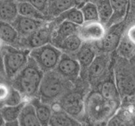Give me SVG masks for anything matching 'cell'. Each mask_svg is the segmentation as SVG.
I'll return each instance as SVG.
<instances>
[{"instance_id": "obj_2", "label": "cell", "mask_w": 135, "mask_h": 126, "mask_svg": "<svg viewBox=\"0 0 135 126\" xmlns=\"http://www.w3.org/2000/svg\"><path fill=\"white\" fill-rule=\"evenodd\" d=\"M44 72L36 63L30 57L27 64L11 80V85L18 89L25 99H30L38 97L41 82Z\"/></svg>"}, {"instance_id": "obj_12", "label": "cell", "mask_w": 135, "mask_h": 126, "mask_svg": "<svg viewBox=\"0 0 135 126\" xmlns=\"http://www.w3.org/2000/svg\"><path fill=\"white\" fill-rule=\"evenodd\" d=\"M107 28L100 21L84 22L79 26L77 34L84 42L97 43L105 35Z\"/></svg>"}, {"instance_id": "obj_13", "label": "cell", "mask_w": 135, "mask_h": 126, "mask_svg": "<svg viewBox=\"0 0 135 126\" xmlns=\"http://www.w3.org/2000/svg\"><path fill=\"white\" fill-rule=\"evenodd\" d=\"M97 89L106 99L120 104L121 97L117 88L115 80L113 68L104 80L99 83L97 85Z\"/></svg>"}, {"instance_id": "obj_3", "label": "cell", "mask_w": 135, "mask_h": 126, "mask_svg": "<svg viewBox=\"0 0 135 126\" xmlns=\"http://www.w3.org/2000/svg\"><path fill=\"white\" fill-rule=\"evenodd\" d=\"M72 82L55 70L46 72L41 82L38 97L43 102L52 104L72 89Z\"/></svg>"}, {"instance_id": "obj_33", "label": "cell", "mask_w": 135, "mask_h": 126, "mask_svg": "<svg viewBox=\"0 0 135 126\" xmlns=\"http://www.w3.org/2000/svg\"><path fill=\"white\" fill-rule=\"evenodd\" d=\"M125 32L126 33L128 38H129L133 43H135V23L131 25V26L127 28V31Z\"/></svg>"}, {"instance_id": "obj_5", "label": "cell", "mask_w": 135, "mask_h": 126, "mask_svg": "<svg viewBox=\"0 0 135 126\" xmlns=\"http://www.w3.org/2000/svg\"><path fill=\"white\" fill-rule=\"evenodd\" d=\"M128 61L118 56L113 67L115 80L121 98L135 94V74L133 64Z\"/></svg>"}, {"instance_id": "obj_32", "label": "cell", "mask_w": 135, "mask_h": 126, "mask_svg": "<svg viewBox=\"0 0 135 126\" xmlns=\"http://www.w3.org/2000/svg\"><path fill=\"white\" fill-rule=\"evenodd\" d=\"M17 1H28V2L30 3L35 7H36L39 10L43 12L46 15L48 16V14H47V8H48L49 0H17Z\"/></svg>"}, {"instance_id": "obj_23", "label": "cell", "mask_w": 135, "mask_h": 126, "mask_svg": "<svg viewBox=\"0 0 135 126\" xmlns=\"http://www.w3.org/2000/svg\"><path fill=\"white\" fill-rule=\"evenodd\" d=\"M19 15L17 0H1L0 18L1 20L13 22Z\"/></svg>"}, {"instance_id": "obj_28", "label": "cell", "mask_w": 135, "mask_h": 126, "mask_svg": "<svg viewBox=\"0 0 135 126\" xmlns=\"http://www.w3.org/2000/svg\"><path fill=\"white\" fill-rule=\"evenodd\" d=\"M24 102L18 105L14 106H9V105H4L1 106V123L0 125L4 126L5 123L12 121L18 120L21 112L22 107L26 103Z\"/></svg>"}, {"instance_id": "obj_20", "label": "cell", "mask_w": 135, "mask_h": 126, "mask_svg": "<svg viewBox=\"0 0 135 126\" xmlns=\"http://www.w3.org/2000/svg\"><path fill=\"white\" fill-rule=\"evenodd\" d=\"M29 102L32 104L35 108L36 115L41 125H49L53 112L51 104L42 101L38 97H34Z\"/></svg>"}, {"instance_id": "obj_16", "label": "cell", "mask_w": 135, "mask_h": 126, "mask_svg": "<svg viewBox=\"0 0 135 126\" xmlns=\"http://www.w3.org/2000/svg\"><path fill=\"white\" fill-rule=\"evenodd\" d=\"M52 104H54V107L51 106L53 112L49 125L73 126L81 125L83 124L80 120L70 115L62 109L57 102Z\"/></svg>"}, {"instance_id": "obj_6", "label": "cell", "mask_w": 135, "mask_h": 126, "mask_svg": "<svg viewBox=\"0 0 135 126\" xmlns=\"http://www.w3.org/2000/svg\"><path fill=\"white\" fill-rule=\"evenodd\" d=\"M62 53L63 51L60 49L49 43L30 49V57L46 73L56 68Z\"/></svg>"}, {"instance_id": "obj_34", "label": "cell", "mask_w": 135, "mask_h": 126, "mask_svg": "<svg viewBox=\"0 0 135 126\" xmlns=\"http://www.w3.org/2000/svg\"><path fill=\"white\" fill-rule=\"evenodd\" d=\"M90 1V0H74V3H75V7L80 9L83 5H84L86 3L89 2Z\"/></svg>"}, {"instance_id": "obj_8", "label": "cell", "mask_w": 135, "mask_h": 126, "mask_svg": "<svg viewBox=\"0 0 135 126\" xmlns=\"http://www.w3.org/2000/svg\"><path fill=\"white\" fill-rule=\"evenodd\" d=\"M57 26L54 20L47 21L44 25L26 37H21L19 47L32 49L51 43L53 34Z\"/></svg>"}, {"instance_id": "obj_21", "label": "cell", "mask_w": 135, "mask_h": 126, "mask_svg": "<svg viewBox=\"0 0 135 126\" xmlns=\"http://www.w3.org/2000/svg\"><path fill=\"white\" fill-rule=\"evenodd\" d=\"M113 10V17L106 28H108L112 25L123 22L127 14L130 5V0H110Z\"/></svg>"}, {"instance_id": "obj_36", "label": "cell", "mask_w": 135, "mask_h": 126, "mask_svg": "<svg viewBox=\"0 0 135 126\" xmlns=\"http://www.w3.org/2000/svg\"><path fill=\"white\" fill-rule=\"evenodd\" d=\"M129 61H130V62L134 66V67H135V55L130 59V60H129Z\"/></svg>"}, {"instance_id": "obj_26", "label": "cell", "mask_w": 135, "mask_h": 126, "mask_svg": "<svg viewBox=\"0 0 135 126\" xmlns=\"http://www.w3.org/2000/svg\"><path fill=\"white\" fill-rule=\"evenodd\" d=\"M73 6L74 0H49L47 14L50 18L54 19Z\"/></svg>"}, {"instance_id": "obj_35", "label": "cell", "mask_w": 135, "mask_h": 126, "mask_svg": "<svg viewBox=\"0 0 135 126\" xmlns=\"http://www.w3.org/2000/svg\"><path fill=\"white\" fill-rule=\"evenodd\" d=\"M130 7L131 9H135V0H130Z\"/></svg>"}, {"instance_id": "obj_25", "label": "cell", "mask_w": 135, "mask_h": 126, "mask_svg": "<svg viewBox=\"0 0 135 126\" xmlns=\"http://www.w3.org/2000/svg\"><path fill=\"white\" fill-rule=\"evenodd\" d=\"M54 21L57 24H59L62 21H68L72 23L77 24L79 26L83 24L84 22V17L81 9L76 7L73 6L70 9L59 14L56 18H54Z\"/></svg>"}, {"instance_id": "obj_15", "label": "cell", "mask_w": 135, "mask_h": 126, "mask_svg": "<svg viewBox=\"0 0 135 126\" xmlns=\"http://www.w3.org/2000/svg\"><path fill=\"white\" fill-rule=\"evenodd\" d=\"M98 52L95 43L84 42L77 52L74 54L81 66V74L85 73Z\"/></svg>"}, {"instance_id": "obj_4", "label": "cell", "mask_w": 135, "mask_h": 126, "mask_svg": "<svg viewBox=\"0 0 135 126\" xmlns=\"http://www.w3.org/2000/svg\"><path fill=\"white\" fill-rule=\"evenodd\" d=\"M30 49L3 45L1 48L2 62L5 75L11 80L27 64Z\"/></svg>"}, {"instance_id": "obj_9", "label": "cell", "mask_w": 135, "mask_h": 126, "mask_svg": "<svg viewBox=\"0 0 135 126\" xmlns=\"http://www.w3.org/2000/svg\"><path fill=\"white\" fill-rule=\"evenodd\" d=\"M84 99L85 97L80 92L71 89L65 93L57 102L62 109L80 120L84 117Z\"/></svg>"}, {"instance_id": "obj_22", "label": "cell", "mask_w": 135, "mask_h": 126, "mask_svg": "<svg viewBox=\"0 0 135 126\" xmlns=\"http://www.w3.org/2000/svg\"><path fill=\"white\" fill-rule=\"evenodd\" d=\"M18 121L20 126L41 125L36 115L35 108L29 101H27L22 107Z\"/></svg>"}, {"instance_id": "obj_27", "label": "cell", "mask_w": 135, "mask_h": 126, "mask_svg": "<svg viewBox=\"0 0 135 126\" xmlns=\"http://www.w3.org/2000/svg\"><path fill=\"white\" fill-rule=\"evenodd\" d=\"M115 52L118 56L129 60L135 55V43L128 38L125 32L123 34Z\"/></svg>"}, {"instance_id": "obj_30", "label": "cell", "mask_w": 135, "mask_h": 126, "mask_svg": "<svg viewBox=\"0 0 135 126\" xmlns=\"http://www.w3.org/2000/svg\"><path fill=\"white\" fill-rule=\"evenodd\" d=\"M99 14V21L107 26L113 14V7L110 0H100L96 3Z\"/></svg>"}, {"instance_id": "obj_7", "label": "cell", "mask_w": 135, "mask_h": 126, "mask_svg": "<svg viewBox=\"0 0 135 126\" xmlns=\"http://www.w3.org/2000/svg\"><path fill=\"white\" fill-rule=\"evenodd\" d=\"M112 53L98 52L86 71V79L90 83L97 85L108 76L112 67Z\"/></svg>"}, {"instance_id": "obj_31", "label": "cell", "mask_w": 135, "mask_h": 126, "mask_svg": "<svg viewBox=\"0 0 135 126\" xmlns=\"http://www.w3.org/2000/svg\"><path fill=\"white\" fill-rule=\"evenodd\" d=\"M84 22L99 21V14L96 3L90 1L81 8Z\"/></svg>"}, {"instance_id": "obj_19", "label": "cell", "mask_w": 135, "mask_h": 126, "mask_svg": "<svg viewBox=\"0 0 135 126\" xmlns=\"http://www.w3.org/2000/svg\"><path fill=\"white\" fill-rule=\"evenodd\" d=\"M0 38L3 45L19 47L21 36L11 23L1 20Z\"/></svg>"}, {"instance_id": "obj_37", "label": "cell", "mask_w": 135, "mask_h": 126, "mask_svg": "<svg viewBox=\"0 0 135 126\" xmlns=\"http://www.w3.org/2000/svg\"><path fill=\"white\" fill-rule=\"evenodd\" d=\"M98 1H100V0H90V1H92V2H94V3H96V2H98Z\"/></svg>"}, {"instance_id": "obj_18", "label": "cell", "mask_w": 135, "mask_h": 126, "mask_svg": "<svg viewBox=\"0 0 135 126\" xmlns=\"http://www.w3.org/2000/svg\"><path fill=\"white\" fill-rule=\"evenodd\" d=\"M79 26L68 21H62L55 27L51 43L57 47L63 39L73 34H77Z\"/></svg>"}, {"instance_id": "obj_10", "label": "cell", "mask_w": 135, "mask_h": 126, "mask_svg": "<svg viewBox=\"0 0 135 126\" xmlns=\"http://www.w3.org/2000/svg\"><path fill=\"white\" fill-rule=\"evenodd\" d=\"M123 33V21L107 28V32L103 39L95 43L98 52L106 53L115 52Z\"/></svg>"}, {"instance_id": "obj_17", "label": "cell", "mask_w": 135, "mask_h": 126, "mask_svg": "<svg viewBox=\"0 0 135 126\" xmlns=\"http://www.w3.org/2000/svg\"><path fill=\"white\" fill-rule=\"evenodd\" d=\"M22 93L15 88L12 85H9L6 83L1 85V106L9 105L14 106L26 102Z\"/></svg>"}, {"instance_id": "obj_14", "label": "cell", "mask_w": 135, "mask_h": 126, "mask_svg": "<svg viewBox=\"0 0 135 126\" xmlns=\"http://www.w3.org/2000/svg\"><path fill=\"white\" fill-rule=\"evenodd\" d=\"M47 22L19 14L11 24L18 31L20 36L26 37L32 34Z\"/></svg>"}, {"instance_id": "obj_11", "label": "cell", "mask_w": 135, "mask_h": 126, "mask_svg": "<svg viewBox=\"0 0 135 126\" xmlns=\"http://www.w3.org/2000/svg\"><path fill=\"white\" fill-rule=\"evenodd\" d=\"M55 71L71 81L78 80L81 74L80 63L73 55L63 52Z\"/></svg>"}, {"instance_id": "obj_24", "label": "cell", "mask_w": 135, "mask_h": 126, "mask_svg": "<svg viewBox=\"0 0 135 126\" xmlns=\"http://www.w3.org/2000/svg\"><path fill=\"white\" fill-rule=\"evenodd\" d=\"M18 13L20 15L30 17L45 21L51 20V18L41 11L36 7L25 1H18Z\"/></svg>"}, {"instance_id": "obj_1", "label": "cell", "mask_w": 135, "mask_h": 126, "mask_svg": "<svg viewBox=\"0 0 135 126\" xmlns=\"http://www.w3.org/2000/svg\"><path fill=\"white\" fill-rule=\"evenodd\" d=\"M119 105L106 99L98 89L92 90L84 99V117L92 124L106 125Z\"/></svg>"}, {"instance_id": "obj_29", "label": "cell", "mask_w": 135, "mask_h": 126, "mask_svg": "<svg viewBox=\"0 0 135 126\" xmlns=\"http://www.w3.org/2000/svg\"><path fill=\"white\" fill-rule=\"evenodd\" d=\"M83 43L84 41L79 34H75L63 39L57 47L63 52L74 55L80 48Z\"/></svg>"}]
</instances>
